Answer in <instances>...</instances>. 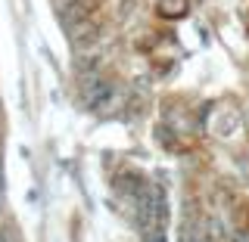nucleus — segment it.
<instances>
[{
  "label": "nucleus",
  "mask_w": 249,
  "mask_h": 242,
  "mask_svg": "<svg viewBox=\"0 0 249 242\" xmlns=\"http://www.w3.org/2000/svg\"><path fill=\"white\" fill-rule=\"evenodd\" d=\"M237 242H249V236H237Z\"/></svg>",
  "instance_id": "f257e3e1"
},
{
  "label": "nucleus",
  "mask_w": 249,
  "mask_h": 242,
  "mask_svg": "<svg viewBox=\"0 0 249 242\" xmlns=\"http://www.w3.org/2000/svg\"><path fill=\"white\" fill-rule=\"evenodd\" d=\"M0 242H6V239H3V236H0Z\"/></svg>",
  "instance_id": "f03ea898"
}]
</instances>
